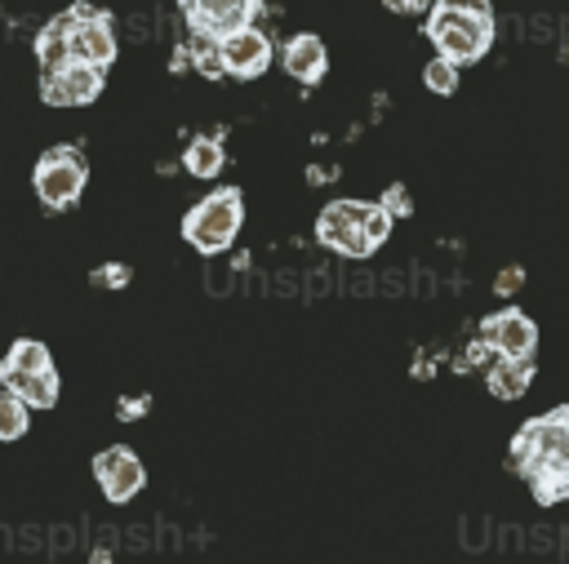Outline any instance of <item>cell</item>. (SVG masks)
<instances>
[{"mask_svg":"<svg viewBox=\"0 0 569 564\" xmlns=\"http://www.w3.org/2000/svg\"><path fill=\"white\" fill-rule=\"evenodd\" d=\"M178 4H182V9H187V4H191V0H178Z\"/></svg>","mask_w":569,"mask_h":564,"instance_id":"f546056e","label":"cell"},{"mask_svg":"<svg viewBox=\"0 0 569 564\" xmlns=\"http://www.w3.org/2000/svg\"><path fill=\"white\" fill-rule=\"evenodd\" d=\"M333 178H338V169H320V164L307 169V182H311V187H325V182H333Z\"/></svg>","mask_w":569,"mask_h":564,"instance_id":"f1b7e54d","label":"cell"},{"mask_svg":"<svg viewBox=\"0 0 569 564\" xmlns=\"http://www.w3.org/2000/svg\"><path fill=\"white\" fill-rule=\"evenodd\" d=\"M511 466L525 475L542 506L569 497V404L529 417L511 435Z\"/></svg>","mask_w":569,"mask_h":564,"instance_id":"6da1fadb","label":"cell"},{"mask_svg":"<svg viewBox=\"0 0 569 564\" xmlns=\"http://www.w3.org/2000/svg\"><path fill=\"white\" fill-rule=\"evenodd\" d=\"M369 200H333L329 209H320V222H316V240L342 258H369L373 244L365 240V218H369Z\"/></svg>","mask_w":569,"mask_h":564,"instance_id":"5b68a950","label":"cell"},{"mask_svg":"<svg viewBox=\"0 0 569 564\" xmlns=\"http://www.w3.org/2000/svg\"><path fill=\"white\" fill-rule=\"evenodd\" d=\"M360 231H365V240H369V244H373V249H378V244H382V240H387V235H391V213H387V209H382V204H373V209H369V218H365V226H360Z\"/></svg>","mask_w":569,"mask_h":564,"instance_id":"7402d4cb","label":"cell"},{"mask_svg":"<svg viewBox=\"0 0 569 564\" xmlns=\"http://www.w3.org/2000/svg\"><path fill=\"white\" fill-rule=\"evenodd\" d=\"M280 58H284V71H289L298 84H316V80H325V71H329V53H325L320 36H311V31L289 36V44H284Z\"/></svg>","mask_w":569,"mask_h":564,"instance_id":"7c38bea8","label":"cell"},{"mask_svg":"<svg viewBox=\"0 0 569 564\" xmlns=\"http://www.w3.org/2000/svg\"><path fill=\"white\" fill-rule=\"evenodd\" d=\"M27 426H31V409L13 391L0 386V440H22Z\"/></svg>","mask_w":569,"mask_h":564,"instance_id":"ac0fdd59","label":"cell"},{"mask_svg":"<svg viewBox=\"0 0 569 564\" xmlns=\"http://www.w3.org/2000/svg\"><path fill=\"white\" fill-rule=\"evenodd\" d=\"M262 0H191L187 4V22L196 36H209V40H227L231 31H244L253 27Z\"/></svg>","mask_w":569,"mask_h":564,"instance_id":"9c48e42d","label":"cell"},{"mask_svg":"<svg viewBox=\"0 0 569 564\" xmlns=\"http://www.w3.org/2000/svg\"><path fill=\"white\" fill-rule=\"evenodd\" d=\"M378 204H382L391 218H409V213H413V195H409V187H405V182H391V187L382 191V200H378Z\"/></svg>","mask_w":569,"mask_h":564,"instance_id":"44dd1931","label":"cell"},{"mask_svg":"<svg viewBox=\"0 0 569 564\" xmlns=\"http://www.w3.org/2000/svg\"><path fill=\"white\" fill-rule=\"evenodd\" d=\"M493 360H498V355L489 351V342H485V338H476V342L467 346V355H458V369H462V373H467V369H489Z\"/></svg>","mask_w":569,"mask_h":564,"instance_id":"cb8c5ba5","label":"cell"},{"mask_svg":"<svg viewBox=\"0 0 569 564\" xmlns=\"http://www.w3.org/2000/svg\"><path fill=\"white\" fill-rule=\"evenodd\" d=\"M93 480H98V489L107 493V502H129V497L142 493L147 466H142V457H138L129 444H111V449H102V453L93 457Z\"/></svg>","mask_w":569,"mask_h":564,"instance_id":"ba28073f","label":"cell"},{"mask_svg":"<svg viewBox=\"0 0 569 564\" xmlns=\"http://www.w3.org/2000/svg\"><path fill=\"white\" fill-rule=\"evenodd\" d=\"M440 4H449V9H458V13H471V18L493 22V4H489V0H440Z\"/></svg>","mask_w":569,"mask_h":564,"instance_id":"484cf974","label":"cell"},{"mask_svg":"<svg viewBox=\"0 0 569 564\" xmlns=\"http://www.w3.org/2000/svg\"><path fill=\"white\" fill-rule=\"evenodd\" d=\"M67 53L71 62H84V67H111L116 58V31H111V18L89 9V4H71V31H67Z\"/></svg>","mask_w":569,"mask_h":564,"instance_id":"8992f818","label":"cell"},{"mask_svg":"<svg viewBox=\"0 0 569 564\" xmlns=\"http://www.w3.org/2000/svg\"><path fill=\"white\" fill-rule=\"evenodd\" d=\"M422 84L431 89V93H440V98H449L453 89H458V62H449V58H431L427 67H422Z\"/></svg>","mask_w":569,"mask_h":564,"instance_id":"ffe728a7","label":"cell"},{"mask_svg":"<svg viewBox=\"0 0 569 564\" xmlns=\"http://www.w3.org/2000/svg\"><path fill=\"white\" fill-rule=\"evenodd\" d=\"M191 67L200 71V75H209V80H218V75H227V67H222V40H209V36H191Z\"/></svg>","mask_w":569,"mask_h":564,"instance_id":"d6986e66","label":"cell"},{"mask_svg":"<svg viewBox=\"0 0 569 564\" xmlns=\"http://www.w3.org/2000/svg\"><path fill=\"white\" fill-rule=\"evenodd\" d=\"M520 284H525V266H502L498 275H493V293H502V298H511V293H520Z\"/></svg>","mask_w":569,"mask_h":564,"instance_id":"d4e9b609","label":"cell"},{"mask_svg":"<svg viewBox=\"0 0 569 564\" xmlns=\"http://www.w3.org/2000/svg\"><path fill=\"white\" fill-rule=\"evenodd\" d=\"M222 67H227V75H236V80L262 75V71L271 67V40H267V31H258V27L231 31V36L222 40Z\"/></svg>","mask_w":569,"mask_h":564,"instance_id":"8fae6325","label":"cell"},{"mask_svg":"<svg viewBox=\"0 0 569 564\" xmlns=\"http://www.w3.org/2000/svg\"><path fill=\"white\" fill-rule=\"evenodd\" d=\"M391 13H427L436 0H382Z\"/></svg>","mask_w":569,"mask_h":564,"instance_id":"83f0119b","label":"cell"},{"mask_svg":"<svg viewBox=\"0 0 569 564\" xmlns=\"http://www.w3.org/2000/svg\"><path fill=\"white\" fill-rule=\"evenodd\" d=\"M480 338L489 342V351L498 360H533V351H538V324L516 306L485 315L480 320Z\"/></svg>","mask_w":569,"mask_h":564,"instance_id":"52a82bcc","label":"cell"},{"mask_svg":"<svg viewBox=\"0 0 569 564\" xmlns=\"http://www.w3.org/2000/svg\"><path fill=\"white\" fill-rule=\"evenodd\" d=\"M36 373H53L49 346L36 342V338H18V342L0 355V382H4V377H36Z\"/></svg>","mask_w":569,"mask_h":564,"instance_id":"4fadbf2b","label":"cell"},{"mask_svg":"<svg viewBox=\"0 0 569 564\" xmlns=\"http://www.w3.org/2000/svg\"><path fill=\"white\" fill-rule=\"evenodd\" d=\"M98 289H124L129 284V266L124 262H102V266H93V275H89Z\"/></svg>","mask_w":569,"mask_h":564,"instance_id":"603a6c76","label":"cell"},{"mask_svg":"<svg viewBox=\"0 0 569 564\" xmlns=\"http://www.w3.org/2000/svg\"><path fill=\"white\" fill-rule=\"evenodd\" d=\"M147 409H151V400H147V395H129V400H120V404H116V413H120V417H142Z\"/></svg>","mask_w":569,"mask_h":564,"instance_id":"4316f807","label":"cell"},{"mask_svg":"<svg viewBox=\"0 0 569 564\" xmlns=\"http://www.w3.org/2000/svg\"><path fill=\"white\" fill-rule=\"evenodd\" d=\"M222 164H227V151H222L218 138H191L187 151H182V169L191 178H218Z\"/></svg>","mask_w":569,"mask_h":564,"instance_id":"e0dca14e","label":"cell"},{"mask_svg":"<svg viewBox=\"0 0 569 564\" xmlns=\"http://www.w3.org/2000/svg\"><path fill=\"white\" fill-rule=\"evenodd\" d=\"M427 36H431V44L440 49V58H449V62H476L489 44H493V22H485V18H471V13H458V9H449V4H431V18H427Z\"/></svg>","mask_w":569,"mask_h":564,"instance_id":"3957f363","label":"cell"},{"mask_svg":"<svg viewBox=\"0 0 569 564\" xmlns=\"http://www.w3.org/2000/svg\"><path fill=\"white\" fill-rule=\"evenodd\" d=\"M240 222H244V195H240V187H218V191H209L182 218V240L191 249H200V253H222L236 240Z\"/></svg>","mask_w":569,"mask_h":564,"instance_id":"7a4b0ae2","label":"cell"},{"mask_svg":"<svg viewBox=\"0 0 569 564\" xmlns=\"http://www.w3.org/2000/svg\"><path fill=\"white\" fill-rule=\"evenodd\" d=\"M67 31H71V9L40 27V36H36V58H40V71H44V75H53V71H62V67L71 62V53H67Z\"/></svg>","mask_w":569,"mask_h":564,"instance_id":"9a60e30c","label":"cell"},{"mask_svg":"<svg viewBox=\"0 0 569 564\" xmlns=\"http://www.w3.org/2000/svg\"><path fill=\"white\" fill-rule=\"evenodd\" d=\"M84 178H89V169H84L80 147H49L40 155V164H36V195L53 213L71 209L80 200V191H84Z\"/></svg>","mask_w":569,"mask_h":564,"instance_id":"277c9868","label":"cell"},{"mask_svg":"<svg viewBox=\"0 0 569 564\" xmlns=\"http://www.w3.org/2000/svg\"><path fill=\"white\" fill-rule=\"evenodd\" d=\"M4 391H13L27 409H53L58 404V369L53 373H36V377H4Z\"/></svg>","mask_w":569,"mask_h":564,"instance_id":"2e32d148","label":"cell"},{"mask_svg":"<svg viewBox=\"0 0 569 564\" xmlns=\"http://www.w3.org/2000/svg\"><path fill=\"white\" fill-rule=\"evenodd\" d=\"M485 386L498 400H520L533 386V360H493L485 369Z\"/></svg>","mask_w":569,"mask_h":564,"instance_id":"5bb4252c","label":"cell"},{"mask_svg":"<svg viewBox=\"0 0 569 564\" xmlns=\"http://www.w3.org/2000/svg\"><path fill=\"white\" fill-rule=\"evenodd\" d=\"M102 93V71L84 67V62H67L53 75H40V98L53 107H84Z\"/></svg>","mask_w":569,"mask_h":564,"instance_id":"30bf717a","label":"cell"}]
</instances>
